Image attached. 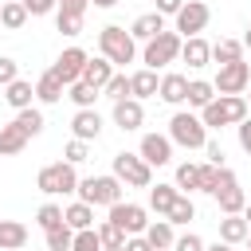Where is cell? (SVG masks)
Segmentation results:
<instances>
[{
  "label": "cell",
  "instance_id": "obj_24",
  "mask_svg": "<svg viewBox=\"0 0 251 251\" xmlns=\"http://www.w3.org/2000/svg\"><path fill=\"white\" fill-rule=\"evenodd\" d=\"M216 204H220V212H224V216H243V208H247V192H243L239 184L220 188V192H216Z\"/></svg>",
  "mask_w": 251,
  "mask_h": 251
},
{
  "label": "cell",
  "instance_id": "obj_53",
  "mask_svg": "<svg viewBox=\"0 0 251 251\" xmlns=\"http://www.w3.org/2000/svg\"><path fill=\"white\" fill-rule=\"evenodd\" d=\"M90 4H94V8H114L118 0H90Z\"/></svg>",
  "mask_w": 251,
  "mask_h": 251
},
{
  "label": "cell",
  "instance_id": "obj_39",
  "mask_svg": "<svg viewBox=\"0 0 251 251\" xmlns=\"http://www.w3.org/2000/svg\"><path fill=\"white\" fill-rule=\"evenodd\" d=\"M94 231H98V239H102V247H126V231H122V227H114L110 220H106V224H98Z\"/></svg>",
  "mask_w": 251,
  "mask_h": 251
},
{
  "label": "cell",
  "instance_id": "obj_32",
  "mask_svg": "<svg viewBox=\"0 0 251 251\" xmlns=\"http://www.w3.org/2000/svg\"><path fill=\"white\" fill-rule=\"evenodd\" d=\"M98 94H102V90H94V86H90V82H82V78L67 86V98H71L78 110H94V98H98Z\"/></svg>",
  "mask_w": 251,
  "mask_h": 251
},
{
  "label": "cell",
  "instance_id": "obj_54",
  "mask_svg": "<svg viewBox=\"0 0 251 251\" xmlns=\"http://www.w3.org/2000/svg\"><path fill=\"white\" fill-rule=\"evenodd\" d=\"M239 43H243V51H251V27H247V35H243Z\"/></svg>",
  "mask_w": 251,
  "mask_h": 251
},
{
  "label": "cell",
  "instance_id": "obj_10",
  "mask_svg": "<svg viewBox=\"0 0 251 251\" xmlns=\"http://www.w3.org/2000/svg\"><path fill=\"white\" fill-rule=\"evenodd\" d=\"M216 94H243L247 86H251V63H227V67H220V75H216Z\"/></svg>",
  "mask_w": 251,
  "mask_h": 251
},
{
  "label": "cell",
  "instance_id": "obj_36",
  "mask_svg": "<svg viewBox=\"0 0 251 251\" xmlns=\"http://www.w3.org/2000/svg\"><path fill=\"white\" fill-rule=\"evenodd\" d=\"M102 94L110 98V102H122V98H129V75H110V82L102 86Z\"/></svg>",
  "mask_w": 251,
  "mask_h": 251
},
{
  "label": "cell",
  "instance_id": "obj_5",
  "mask_svg": "<svg viewBox=\"0 0 251 251\" xmlns=\"http://www.w3.org/2000/svg\"><path fill=\"white\" fill-rule=\"evenodd\" d=\"M35 188H39L43 196H67V192L78 188V173H75V165H67V161L43 165L39 176H35Z\"/></svg>",
  "mask_w": 251,
  "mask_h": 251
},
{
  "label": "cell",
  "instance_id": "obj_14",
  "mask_svg": "<svg viewBox=\"0 0 251 251\" xmlns=\"http://www.w3.org/2000/svg\"><path fill=\"white\" fill-rule=\"evenodd\" d=\"M184 94H188V75H176V71L161 75V82H157V98H161V102L180 106V102H184Z\"/></svg>",
  "mask_w": 251,
  "mask_h": 251
},
{
  "label": "cell",
  "instance_id": "obj_11",
  "mask_svg": "<svg viewBox=\"0 0 251 251\" xmlns=\"http://www.w3.org/2000/svg\"><path fill=\"white\" fill-rule=\"evenodd\" d=\"M86 59H90V55H86L82 47H67V51H63V55L51 63V75H55L63 86H71V82H78V78H82V67H86Z\"/></svg>",
  "mask_w": 251,
  "mask_h": 251
},
{
  "label": "cell",
  "instance_id": "obj_44",
  "mask_svg": "<svg viewBox=\"0 0 251 251\" xmlns=\"http://www.w3.org/2000/svg\"><path fill=\"white\" fill-rule=\"evenodd\" d=\"M16 78H20V63L8 59V55H0V86H8V82H16Z\"/></svg>",
  "mask_w": 251,
  "mask_h": 251
},
{
  "label": "cell",
  "instance_id": "obj_50",
  "mask_svg": "<svg viewBox=\"0 0 251 251\" xmlns=\"http://www.w3.org/2000/svg\"><path fill=\"white\" fill-rule=\"evenodd\" d=\"M180 4H184V0H157V12H161V16H176Z\"/></svg>",
  "mask_w": 251,
  "mask_h": 251
},
{
  "label": "cell",
  "instance_id": "obj_13",
  "mask_svg": "<svg viewBox=\"0 0 251 251\" xmlns=\"http://www.w3.org/2000/svg\"><path fill=\"white\" fill-rule=\"evenodd\" d=\"M71 133L78 137V141H98V133H102V114L98 110H75V118H71Z\"/></svg>",
  "mask_w": 251,
  "mask_h": 251
},
{
  "label": "cell",
  "instance_id": "obj_22",
  "mask_svg": "<svg viewBox=\"0 0 251 251\" xmlns=\"http://www.w3.org/2000/svg\"><path fill=\"white\" fill-rule=\"evenodd\" d=\"M110 75H114V63L110 59H86V67H82V82H90L94 90H102L106 82H110Z\"/></svg>",
  "mask_w": 251,
  "mask_h": 251
},
{
  "label": "cell",
  "instance_id": "obj_26",
  "mask_svg": "<svg viewBox=\"0 0 251 251\" xmlns=\"http://www.w3.org/2000/svg\"><path fill=\"white\" fill-rule=\"evenodd\" d=\"M63 90H67V86H63L51 71H43V75H39V82H35V98H39L43 106H55V102L63 98Z\"/></svg>",
  "mask_w": 251,
  "mask_h": 251
},
{
  "label": "cell",
  "instance_id": "obj_3",
  "mask_svg": "<svg viewBox=\"0 0 251 251\" xmlns=\"http://www.w3.org/2000/svg\"><path fill=\"white\" fill-rule=\"evenodd\" d=\"M169 141L180 145V149H204V145H208V129H204V122H200L196 114L176 110V114L169 118Z\"/></svg>",
  "mask_w": 251,
  "mask_h": 251
},
{
  "label": "cell",
  "instance_id": "obj_33",
  "mask_svg": "<svg viewBox=\"0 0 251 251\" xmlns=\"http://www.w3.org/2000/svg\"><path fill=\"white\" fill-rule=\"evenodd\" d=\"M176 192H200V165H192V161H184V165H176Z\"/></svg>",
  "mask_w": 251,
  "mask_h": 251
},
{
  "label": "cell",
  "instance_id": "obj_27",
  "mask_svg": "<svg viewBox=\"0 0 251 251\" xmlns=\"http://www.w3.org/2000/svg\"><path fill=\"white\" fill-rule=\"evenodd\" d=\"M176 196H180V192H176V184H157V188L149 184V208H153L161 220L169 216V208H173V200H176Z\"/></svg>",
  "mask_w": 251,
  "mask_h": 251
},
{
  "label": "cell",
  "instance_id": "obj_46",
  "mask_svg": "<svg viewBox=\"0 0 251 251\" xmlns=\"http://www.w3.org/2000/svg\"><path fill=\"white\" fill-rule=\"evenodd\" d=\"M173 251H204V239H200L196 231H188V235H180V239L173 243Z\"/></svg>",
  "mask_w": 251,
  "mask_h": 251
},
{
  "label": "cell",
  "instance_id": "obj_51",
  "mask_svg": "<svg viewBox=\"0 0 251 251\" xmlns=\"http://www.w3.org/2000/svg\"><path fill=\"white\" fill-rule=\"evenodd\" d=\"M126 251H153V247L145 243V235H129L126 239Z\"/></svg>",
  "mask_w": 251,
  "mask_h": 251
},
{
  "label": "cell",
  "instance_id": "obj_29",
  "mask_svg": "<svg viewBox=\"0 0 251 251\" xmlns=\"http://www.w3.org/2000/svg\"><path fill=\"white\" fill-rule=\"evenodd\" d=\"M247 231H251V227H247V220H243V216H224V220H220V239H224V243H231V247H235V243H243V239H247Z\"/></svg>",
  "mask_w": 251,
  "mask_h": 251
},
{
  "label": "cell",
  "instance_id": "obj_12",
  "mask_svg": "<svg viewBox=\"0 0 251 251\" xmlns=\"http://www.w3.org/2000/svg\"><path fill=\"white\" fill-rule=\"evenodd\" d=\"M137 157H141L149 169H161V165H169V161H173V141H169L165 133H145V137H141Z\"/></svg>",
  "mask_w": 251,
  "mask_h": 251
},
{
  "label": "cell",
  "instance_id": "obj_2",
  "mask_svg": "<svg viewBox=\"0 0 251 251\" xmlns=\"http://www.w3.org/2000/svg\"><path fill=\"white\" fill-rule=\"evenodd\" d=\"M98 51H102V59H110L114 67H126V63L137 59L133 35H129L126 27H118V24H106V27L98 31Z\"/></svg>",
  "mask_w": 251,
  "mask_h": 251
},
{
  "label": "cell",
  "instance_id": "obj_15",
  "mask_svg": "<svg viewBox=\"0 0 251 251\" xmlns=\"http://www.w3.org/2000/svg\"><path fill=\"white\" fill-rule=\"evenodd\" d=\"M141 122H145V106H141L137 98L114 102V126H122V129L129 133V129H141Z\"/></svg>",
  "mask_w": 251,
  "mask_h": 251
},
{
  "label": "cell",
  "instance_id": "obj_30",
  "mask_svg": "<svg viewBox=\"0 0 251 251\" xmlns=\"http://www.w3.org/2000/svg\"><path fill=\"white\" fill-rule=\"evenodd\" d=\"M27 24V12H24V4L20 0H4L0 4V27H8V31H20Z\"/></svg>",
  "mask_w": 251,
  "mask_h": 251
},
{
  "label": "cell",
  "instance_id": "obj_8",
  "mask_svg": "<svg viewBox=\"0 0 251 251\" xmlns=\"http://www.w3.org/2000/svg\"><path fill=\"white\" fill-rule=\"evenodd\" d=\"M114 176L129 188H149L153 184V169L137 153H114Z\"/></svg>",
  "mask_w": 251,
  "mask_h": 251
},
{
  "label": "cell",
  "instance_id": "obj_16",
  "mask_svg": "<svg viewBox=\"0 0 251 251\" xmlns=\"http://www.w3.org/2000/svg\"><path fill=\"white\" fill-rule=\"evenodd\" d=\"M180 59H184L192 71H200V67H208V63H212V43H208V39H200V35H192V39H184V43H180Z\"/></svg>",
  "mask_w": 251,
  "mask_h": 251
},
{
  "label": "cell",
  "instance_id": "obj_38",
  "mask_svg": "<svg viewBox=\"0 0 251 251\" xmlns=\"http://www.w3.org/2000/svg\"><path fill=\"white\" fill-rule=\"evenodd\" d=\"M47 235V251H71V239H75V231L63 224V227H51V231H43Z\"/></svg>",
  "mask_w": 251,
  "mask_h": 251
},
{
  "label": "cell",
  "instance_id": "obj_6",
  "mask_svg": "<svg viewBox=\"0 0 251 251\" xmlns=\"http://www.w3.org/2000/svg\"><path fill=\"white\" fill-rule=\"evenodd\" d=\"M180 35L176 31H161V35H153L149 43H145V51H141V63H145V71H161L165 63H173V59H180Z\"/></svg>",
  "mask_w": 251,
  "mask_h": 251
},
{
  "label": "cell",
  "instance_id": "obj_37",
  "mask_svg": "<svg viewBox=\"0 0 251 251\" xmlns=\"http://www.w3.org/2000/svg\"><path fill=\"white\" fill-rule=\"evenodd\" d=\"M35 224H39L43 231H51V227H63V208L47 200V204H43V208L35 212Z\"/></svg>",
  "mask_w": 251,
  "mask_h": 251
},
{
  "label": "cell",
  "instance_id": "obj_41",
  "mask_svg": "<svg viewBox=\"0 0 251 251\" xmlns=\"http://www.w3.org/2000/svg\"><path fill=\"white\" fill-rule=\"evenodd\" d=\"M86 157H90V145H86V141H78V137H71V141H67V149H63V161H67V165H82Z\"/></svg>",
  "mask_w": 251,
  "mask_h": 251
},
{
  "label": "cell",
  "instance_id": "obj_47",
  "mask_svg": "<svg viewBox=\"0 0 251 251\" xmlns=\"http://www.w3.org/2000/svg\"><path fill=\"white\" fill-rule=\"evenodd\" d=\"M86 8H90V0H59L55 12H63V16H86Z\"/></svg>",
  "mask_w": 251,
  "mask_h": 251
},
{
  "label": "cell",
  "instance_id": "obj_1",
  "mask_svg": "<svg viewBox=\"0 0 251 251\" xmlns=\"http://www.w3.org/2000/svg\"><path fill=\"white\" fill-rule=\"evenodd\" d=\"M247 118V98L243 94H216L204 110H200V122L204 129H224V126H239Z\"/></svg>",
  "mask_w": 251,
  "mask_h": 251
},
{
  "label": "cell",
  "instance_id": "obj_43",
  "mask_svg": "<svg viewBox=\"0 0 251 251\" xmlns=\"http://www.w3.org/2000/svg\"><path fill=\"white\" fill-rule=\"evenodd\" d=\"M20 4H24L27 16H51L59 8V0H20Z\"/></svg>",
  "mask_w": 251,
  "mask_h": 251
},
{
  "label": "cell",
  "instance_id": "obj_9",
  "mask_svg": "<svg viewBox=\"0 0 251 251\" xmlns=\"http://www.w3.org/2000/svg\"><path fill=\"white\" fill-rule=\"evenodd\" d=\"M110 224H114V227H122V231H126V239H129V235H145V227H149V212H145L141 204L118 200V204L110 208Z\"/></svg>",
  "mask_w": 251,
  "mask_h": 251
},
{
  "label": "cell",
  "instance_id": "obj_17",
  "mask_svg": "<svg viewBox=\"0 0 251 251\" xmlns=\"http://www.w3.org/2000/svg\"><path fill=\"white\" fill-rule=\"evenodd\" d=\"M165 31V16L161 12H145V16H137L133 24H129V35H133V43L141 39V43H149L153 35H161Z\"/></svg>",
  "mask_w": 251,
  "mask_h": 251
},
{
  "label": "cell",
  "instance_id": "obj_31",
  "mask_svg": "<svg viewBox=\"0 0 251 251\" xmlns=\"http://www.w3.org/2000/svg\"><path fill=\"white\" fill-rule=\"evenodd\" d=\"M212 59H216L220 67L239 63V59H243V43H239V39H220V43H212Z\"/></svg>",
  "mask_w": 251,
  "mask_h": 251
},
{
  "label": "cell",
  "instance_id": "obj_19",
  "mask_svg": "<svg viewBox=\"0 0 251 251\" xmlns=\"http://www.w3.org/2000/svg\"><path fill=\"white\" fill-rule=\"evenodd\" d=\"M31 98H35V86H31L27 78H16V82H8V86H4V102H8L16 114H20V110H27V106H31Z\"/></svg>",
  "mask_w": 251,
  "mask_h": 251
},
{
  "label": "cell",
  "instance_id": "obj_57",
  "mask_svg": "<svg viewBox=\"0 0 251 251\" xmlns=\"http://www.w3.org/2000/svg\"><path fill=\"white\" fill-rule=\"evenodd\" d=\"M243 243H247V251H251V231H247V239H243Z\"/></svg>",
  "mask_w": 251,
  "mask_h": 251
},
{
  "label": "cell",
  "instance_id": "obj_25",
  "mask_svg": "<svg viewBox=\"0 0 251 251\" xmlns=\"http://www.w3.org/2000/svg\"><path fill=\"white\" fill-rule=\"evenodd\" d=\"M24 145H27V133L16 122L0 126V157H16V153H24Z\"/></svg>",
  "mask_w": 251,
  "mask_h": 251
},
{
  "label": "cell",
  "instance_id": "obj_58",
  "mask_svg": "<svg viewBox=\"0 0 251 251\" xmlns=\"http://www.w3.org/2000/svg\"><path fill=\"white\" fill-rule=\"evenodd\" d=\"M247 110H251V94H247Z\"/></svg>",
  "mask_w": 251,
  "mask_h": 251
},
{
  "label": "cell",
  "instance_id": "obj_4",
  "mask_svg": "<svg viewBox=\"0 0 251 251\" xmlns=\"http://www.w3.org/2000/svg\"><path fill=\"white\" fill-rule=\"evenodd\" d=\"M78 200L82 204H90V208H114L118 200H122V180L110 173V176H86V180H78Z\"/></svg>",
  "mask_w": 251,
  "mask_h": 251
},
{
  "label": "cell",
  "instance_id": "obj_45",
  "mask_svg": "<svg viewBox=\"0 0 251 251\" xmlns=\"http://www.w3.org/2000/svg\"><path fill=\"white\" fill-rule=\"evenodd\" d=\"M216 173H220L216 165H200V192H208V196L216 192Z\"/></svg>",
  "mask_w": 251,
  "mask_h": 251
},
{
  "label": "cell",
  "instance_id": "obj_42",
  "mask_svg": "<svg viewBox=\"0 0 251 251\" xmlns=\"http://www.w3.org/2000/svg\"><path fill=\"white\" fill-rule=\"evenodd\" d=\"M55 27H59L63 35H78V31H82V16H63V12H55Z\"/></svg>",
  "mask_w": 251,
  "mask_h": 251
},
{
  "label": "cell",
  "instance_id": "obj_28",
  "mask_svg": "<svg viewBox=\"0 0 251 251\" xmlns=\"http://www.w3.org/2000/svg\"><path fill=\"white\" fill-rule=\"evenodd\" d=\"M212 98H216V86H212L208 78H188V94H184V102H188V106L204 110Z\"/></svg>",
  "mask_w": 251,
  "mask_h": 251
},
{
  "label": "cell",
  "instance_id": "obj_23",
  "mask_svg": "<svg viewBox=\"0 0 251 251\" xmlns=\"http://www.w3.org/2000/svg\"><path fill=\"white\" fill-rule=\"evenodd\" d=\"M157 82H161L157 71H145V67L133 71V75H129V98H137V102H141V98H153V94H157Z\"/></svg>",
  "mask_w": 251,
  "mask_h": 251
},
{
  "label": "cell",
  "instance_id": "obj_56",
  "mask_svg": "<svg viewBox=\"0 0 251 251\" xmlns=\"http://www.w3.org/2000/svg\"><path fill=\"white\" fill-rule=\"evenodd\" d=\"M102 251H126V247H102Z\"/></svg>",
  "mask_w": 251,
  "mask_h": 251
},
{
  "label": "cell",
  "instance_id": "obj_34",
  "mask_svg": "<svg viewBox=\"0 0 251 251\" xmlns=\"http://www.w3.org/2000/svg\"><path fill=\"white\" fill-rule=\"evenodd\" d=\"M165 220H169L173 227H176V224H188V220H196V204H192V196H184V192H180V196L173 200V208H169V216H165Z\"/></svg>",
  "mask_w": 251,
  "mask_h": 251
},
{
  "label": "cell",
  "instance_id": "obj_21",
  "mask_svg": "<svg viewBox=\"0 0 251 251\" xmlns=\"http://www.w3.org/2000/svg\"><path fill=\"white\" fill-rule=\"evenodd\" d=\"M27 243V224L20 220H0V251H20Z\"/></svg>",
  "mask_w": 251,
  "mask_h": 251
},
{
  "label": "cell",
  "instance_id": "obj_40",
  "mask_svg": "<svg viewBox=\"0 0 251 251\" xmlns=\"http://www.w3.org/2000/svg\"><path fill=\"white\" fill-rule=\"evenodd\" d=\"M71 251H102V239H98V231H94V227H86V231H75V239H71Z\"/></svg>",
  "mask_w": 251,
  "mask_h": 251
},
{
  "label": "cell",
  "instance_id": "obj_20",
  "mask_svg": "<svg viewBox=\"0 0 251 251\" xmlns=\"http://www.w3.org/2000/svg\"><path fill=\"white\" fill-rule=\"evenodd\" d=\"M63 224H67L71 231H86V227H94V208L82 204V200H75V204L63 208Z\"/></svg>",
  "mask_w": 251,
  "mask_h": 251
},
{
  "label": "cell",
  "instance_id": "obj_7",
  "mask_svg": "<svg viewBox=\"0 0 251 251\" xmlns=\"http://www.w3.org/2000/svg\"><path fill=\"white\" fill-rule=\"evenodd\" d=\"M173 20H176V27H173V31H176L180 39H192V35H200V31L208 27L212 8H208L204 0H184V4H180V12H176Z\"/></svg>",
  "mask_w": 251,
  "mask_h": 251
},
{
  "label": "cell",
  "instance_id": "obj_55",
  "mask_svg": "<svg viewBox=\"0 0 251 251\" xmlns=\"http://www.w3.org/2000/svg\"><path fill=\"white\" fill-rule=\"evenodd\" d=\"M243 220H247V227H251V200H247V208H243Z\"/></svg>",
  "mask_w": 251,
  "mask_h": 251
},
{
  "label": "cell",
  "instance_id": "obj_18",
  "mask_svg": "<svg viewBox=\"0 0 251 251\" xmlns=\"http://www.w3.org/2000/svg\"><path fill=\"white\" fill-rule=\"evenodd\" d=\"M145 243H149L153 251H169V247L176 243L173 224H169V220H149V227H145Z\"/></svg>",
  "mask_w": 251,
  "mask_h": 251
},
{
  "label": "cell",
  "instance_id": "obj_52",
  "mask_svg": "<svg viewBox=\"0 0 251 251\" xmlns=\"http://www.w3.org/2000/svg\"><path fill=\"white\" fill-rule=\"evenodd\" d=\"M204 251H235V247L224 243V239H216V243H204Z\"/></svg>",
  "mask_w": 251,
  "mask_h": 251
},
{
  "label": "cell",
  "instance_id": "obj_49",
  "mask_svg": "<svg viewBox=\"0 0 251 251\" xmlns=\"http://www.w3.org/2000/svg\"><path fill=\"white\" fill-rule=\"evenodd\" d=\"M204 153H208V165L224 169V145H220V141H208V145H204Z\"/></svg>",
  "mask_w": 251,
  "mask_h": 251
},
{
  "label": "cell",
  "instance_id": "obj_48",
  "mask_svg": "<svg viewBox=\"0 0 251 251\" xmlns=\"http://www.w3.org/2000/svg\"><path fill=\"white\" fill-rule=\"evenodd\" d=\"M235 133H239V149H243V153L251 157V114H247V118H243V122L235 126Z\"/></svg>",
  "mask_w": 251,
  "mask_h": 251
},
{
  "label": "cell",
  "instance_id": "obj_35",
  "mask_svg": "<svg viewBox=\"0 0 251 251\" xmlns=\"http://www.w3.org/2000/svg\"><path fill=\"white\" fill-rule=\"evenodd\" d=\"M16 126H20L27 137H35V133H43V126H47V122H43V110L27 106V110H20V114H16Z\"/></svg>",
  "mask_w": 251,
  "mask_h": 251
}]
</instances>
